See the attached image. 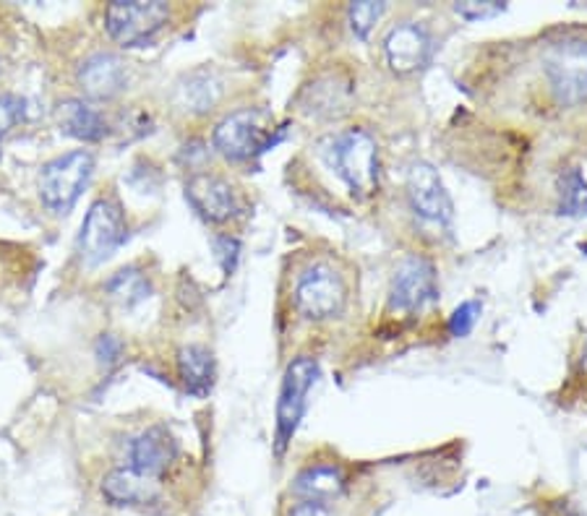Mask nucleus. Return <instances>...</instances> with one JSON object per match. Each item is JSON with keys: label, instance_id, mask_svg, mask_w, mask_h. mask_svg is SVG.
<instances>
[{"label": "nucleus", "instance_id": "nucleus-20", "mask_svg": "<svg viewBox=\"0 0 587 516\" xmlns=\"http://www.w3.org/2000/svg\"><path fill=\"white\" fill-rule=\"evenodd\" d=\"M108 290H110V295L118 297V300L136 303V300H142V297H147L149 282L144 280L136 269H123V271H118L113 280H110Z\"/></svg>", "mask_w": 587, "mask_h": 516}, {"label": "nucleus", "instance_id": "nucleus-5", "mask_svg": "<svg viewBox=\"0 0 587 516\" xmlns=\"http://www.w3.org/2000/svg\"><path fill=\"white\" fill-rule=\"evenodd\" d=\"M319 379V363L314 357L303 355L290 363L285 376H282L280 400H277V430H274V446L277 454H285L288 443L293 441L295 430H298L303 415H306L308 392L314 389Z\"/></svg>", "mask_w": 587, "mask_h": 516}, {"label": "nucleus", "instance_id": "nucleus-26", "mask_svg": "<svg viewBox=\"0 0 587 516\" xmlns=\"http://www.w3.org/2000/svg\"><path fill=\"white\" fill-rule=\"evenodd\" d=\"M123 355V342L113 334H102L100 342H97V357L105 363V366H115Z\"/></svg>", "mask_w": 587, "mask_h": 516}, {"label": "nucleus", "instance_id": "nucleus-15", "mask_svg": "<svg viewBox=\"0 0 587 516\" xmlns=\"http://www.w3.org/2000/svg\"><path fill=\"white\" fill-rule=\"evenodd\" d=\"M129 456V467H134L144 475H151V478H162V475L168 472V467L175 462L178 443L168 428L151 426L131 441Z\"/></svg>", "mask_w": 587, "mask_h": 516}, {"label": "nucleus", "instance_id": "nucleus-12", "mask_svg": "<svg viewBox=\"0 0 587 516\" xmlns=\"http://www.w3.org/2000/svg\"><path fill=\"white\" fill-rule=\"evenodd\" d=\"M102 495L113 506H151L160 501L162 482L134 467H115L105 475Z\"/></svg>", "mask_w": 587, "mask_h": 516}, {"label": "nucleus", "instance_id": "nucleus-7", "mask_svg": "<svg viewBox=\"0 0 587 516\" xmlns=\"http://www.w3.org/2000/svg\"><path fill=\"white\" fill-rule=\"evenodd\" d=\"M347 300V287L342 277L329 263H314L295 284V306L306 319L321 321L342 314Z\"/></svg>", "mask_w": 587, "mask_h": 516}, {"label": "nucleus", "instance_id": "nucleus-24", "mask_svg": "<svg viewBox=\"0 0 587 516\" xmlns=\"http://www.w3.org/2000/svg\"><path fill=\"white\" fill-rule=\"evenodd\" d=\"M480 316V303L478 300H465L454 314L450 316V334L452 336H467L475 329Z\"/></svg>", "mask_w": 587, "mask_h": 516}, {"label": "nucleus", "instance_id": "nucleus-17", "mask_svg": "<svg viewBox=\"0 0 587 516\" xmlns=\"http://www.w3.org/2000/svg\"><path fill=\"white\" fill-rule=\"evenodd\" d=\"M178 376L191 396H207L215 383V357L201 344H188L178 353Z\"/></svg>", "mask_w": 587, "mask_h": 516}, {"label": "nucleus", "instance_id": "nucleus-6", "mask_svg": "<svg viewBox=\"0 0 587 516\" xmlns=\"http://www.w3.org/2000/svg\"><path fill=\"white\" fill-rule=\"evenodd\" d=\"M553 97L562 105H579L587 99V39L566 37L553 42L543 56Z\"/></svg>", "mask_w": 587, "mask_h": 516}, {"label": "nucleus", "instance_id": "nucleus-14", "mask_svg": "<svg viewBox=\"0 0 587 516\" xmlns=\"http://www.w3.org/2000/svg\"><path fill=\"white\" fill-rule=\"evenodd\" d=\"M76 82L91 99H113L129 84V71L113 52H95L78 65Z\"/></svg>", "mask_w": 587, "mask_h": 516}, {"label": "nucleus", "instance_id": "nucleus-2", "mask_svg": "<svg viewBox=\"0 0 587 516\" xmlns=\"http://www.w3.org/2000/svg\"><path fill=\"white\" fill-rule=\"evenodd\" d=\"M91 172H95V157L87 149L56 157L39 172V198L56 214H69L82 191L87 188Z\"/></svg>", "mask_w": 587, "mask_h": 516}, {"label": "nucleus", "instance_id": "nucleus-3", "mask_svg": "<svg viewBox=\"0 0 587 516\" xmlns=\"http://www.w3.org/2000/svg\"><path fill=\"white\" fill-rule=\"evenodd\" d=\"M125 235H129V224H125L121 204L113 196L97 198L84 217L82 235H78L82 261L87 267H100L123 246Z\"/></svg>", "mask_w": 587, "mask_h": 516}, {"label": "nucleus", "instance_id": "nucleus-9", "mask_svg": "<svg viewBox=\"0 0 587 516\" xmlns=\"http://www.w3.org/2000/svg\"><path fill=\"white\" fill-rule=\"evenodd\" d=\"M389 306L402 314H415L431 306L439 297L437 290V269L431 261L420 256H407L398 263L392 277V293H389Z\"/></svg>", "mask_w": 587, "mask_h": 516}, {"label": "nucleus", "instance_id": "nucleus-18", "mask_svg": "<svg viewBox=\"0 0 587 516\" xmlns=\"http://www.w3.org/2000/svg\"><path fill=\"white\" fill-rule=\"evenodd\" d=\"M293 493L301 495L303 501H321V504H327V501L345 493V475H342L340 467L332 465L308 467L295 478Z\"/></svg>", "mask_w": 587, "mask_h": 516}, {"label": "nucleus", "instance_id": "nucleus-22", "mask_svg": "<svg viewBox=\"0 0 587 516\" xmlns=\"http://www.w3.org/2000/svg\"><path fill=\"white\" fill-rule=\"evenodd\" d=\"M384 9H387L384 3H371V0H360V3H353L351 9H347V19H351L353 35L360 37V39H366L368 35H371V29L381 19Z\"/></svg>", "mask_w": 587, "mask_h": 516}, {"label": "nucleus", "instance_id": "nucleus-4", "mask_svg": "<svg viewBox=\"0 0 587 516\" xmlns=\"http://www.w3.org/2000/svg\"><path fill=\"white\" fill-rule=\"evenodd\" d=\"M168 19L170 5L162 0H118L105 9V29L121 48H138L160 35Z\"/></svg>", "mask_w": 587, "mask_h": 516}, {"label": "nucleus", "instance_id": "nucleus-25", "mask_svg": "<svg viewBox=\"0 0 587 516\" xmlns=\"http://www.w3.org/2000/svg\"><path fill=\"white\" fill-rule=\"evenodd\" d=\"M454 11L467 22H480V19H493L504 11V3L497 0H467V3H454Z\"/></svg>", "mask_w": 587, "mask_h": 516}, {"label": "nucleus", "instance_id": "nucleus-8", "mask_svg": "<svg viewBox=\"0 0 587 516\" xmlns=\"http://www.w3.org/2000/svg\"><path fill=\"white\" fill-rule=\"evenodd\" d=\"M215 149L225 160L243 162L254 157L256 151L272 149V142L267 138V128L261 123L259 110H235L228 118H222L215 128Z\"/></svg>", "mask_w": 587, "mask_h": 516}, {"label": "nucleus", "instance_id": "nucleus-28", "mask_svg": "<svg viewBox=\"0 0 587 516\" xmlns=\"http://www.w3.org/2000/svg\"><path fill=\"white\" fill-rule=\"evenodd\" d=\"M290 516H334V512L321 501H303V504L293 506Z\"/></svg>", "mask_w": 587, "mask_h": 516}, {"label": "nucleus", "instance_id": "nucleus-10", "mask_svg": "<svg viewBox=\"0 0 587 516\" xmlns=\"http://www.w3.org/2000/svg\"><path fill=\"white\" fill-rule=\"evenodd\" d=\"M407 201L420 220L433 224H450L454 207L441 183L439 172L426 162H415L407 172Z\"/></svg>", "mask_w": 587, "mask_h": 516}, {"label": "nucleus", "instance_id": "nucleus-21", "mask_svg": "<svg viewBox=\"0 0 587 516\" xmlns=\"http://www.w3.org/2000/svg\"><path fill=\"white\" fill-rule=\"evenodd\" d=\"M562 211L587 214V183L577 170H566L562 175Z\"/></svg>", "mask_w": 587, "mask_h": 516}, {"label": "nucleus", "instance_id": "nucleus-13", "mask_svg": "<svg viewBox=\"0 0 587 516\" xmlns=\"http://www.w3.org/2000/svg\"><path fill=\"white\" fill-rule=\"evenodd\" d=\"M186 198L209 222H228L237 207L233 185L212 172H196L186 183Z\"/></svg>", "mask_w": 587, "mask_h": 516}, {"label": "nucleus", "instance_id": "nucleus-27", "mask_svg": "<svg viewBox=\"0 0 587 516\" xmlns=\"http://www.w3.org/2000/svg\"><path fill=\"white\" fill-rule=\"evenodd\" d=\"M215 248H217V256H220L222 261V269L225 271H233L235 269V261H237V250H241V246H237L235 237H217L215 241Z\"/></svg>", "mask_w": 587, "mask_h": 516}, {"label": "nucleus", "instance_id": "nucleus-19", "mask_svg": "<svg viewBox=\"0 0 587 516\" xmlns=\"http://www.w3.org/2000/svg\"><path fill=\"white\" fill-rule=\"evenodd\" d=\"M217 99H220V84L215 82V76L204 74V71H196V74H191L186 82L178 86V102L188 112L212 110Z\"/></svg>", "mask_w": 587, "mask_h": 516}, {"label": "nucleus", "instance_id": "nucleus-23", "mask_svg": "<svg viewBox=\"0 0 587 516\" xmlns=\"http://www.w3.org/2000/svg\"><path fill=\"white\" fill-rule=\"evenodd\" d=\"M26 115V102L19 95H0V144L3 138L24 121Z\"/></svg>", "mask_w": 587, "mask_h": 516}, {"label": "nucleus", "instance_id": "nucleus-11", "mask_svg": "<svg viewBox=\"0 0 587 516\" xmlns=\"http://www.w3.org/2000/svg\"><path fill=\"white\" fill-rule=\"evenodd\" d=\"M431 50H433L431 35H428L426 26L415 22L398 24L384 39L387 61L398 74H413V71L424 69L428 58H431Z\"/></svg>", "mask_w": 587, "mask_h": 516}, {"label": "nucleus", "instance_id": "nucleus-16", "mask_svg": "<svg viewBox=\"0 0 587 516\" xmlns=\"http://www.w3.org/2000/svg\"><path fill=\"white\" fill-rule=\"evenodd\" d=\"M58 125L63 134L78 138V142H102L108 134V123H105L102 112L91 108L84 99H65L58 105Z\"/></svg>", "mask_w": 587, "mask_h": 516}, {"label": "nucleus", "instance_id": "nucleus-1", "mask_svg": "<svg viewBox=\"0 0 587 516\" xmlns=\"http://www.w3.org/2000/svg\"><path fill=\"white\" fill-rule=\"evenodd\" d=\"M321 157L353 196L374 194L379 183V149L371 134L363 128H347L338 136H329L321 144Z\"/></svg>", "mask_w": 587, "mask_h": 516}]
</instances>
